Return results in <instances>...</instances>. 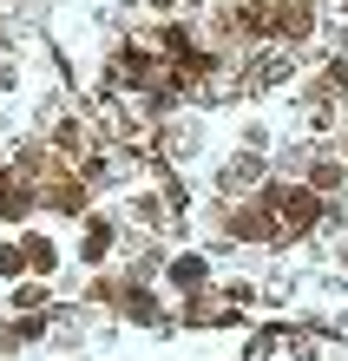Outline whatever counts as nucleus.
<instances>
[{
  "label": "nucleus",
  "instance_id": "1",
  "mask_svg": "<svg viewBox=\"0 0 348 361\" xmlns=\"http://www.w3.org/2000/svg\"><path fill=\"white\" fill-rule=\"evenodd\" d=\"M79 257H85V263H105V257H112V224H105V217H85V243H79Z\"/></svg>",
  "mask_w": 348,
  "mask_h": 361
},
{
  "label": "nucleus",
  "instance_id": "2",
  "mask_svg": "<svg viewBox=\"0 0 348 361\" xmlns=\"http://www.w3.org/2000/svg\"><path fill=\"white\" fill-rule=\"evenodd\" d=\"M47 197H53V210H66V217H85V184H79V178L47 184Z\"/></svg>",
  "mask_w": 348,
  "mask_h": 361
},
{
  "label": "nucleus",
  "instance_id": "3",
  "mask_svg": "<svg viewBox=\"0 0 348 361\" xmlns=\"http://www.w3.org/2000/svg\"><path fill=\"white\" fill-rule=\"evenodd\" d=\"M171 283H178V289H198L204 283V257H178V263H171Z\"/></svg>",
  "mask_w": 348,
  "mask_h": 361
},
{
  "label": "nucleus",
  "instance_id": "4",
  "mask_svg": "<svg viewBox=\"0 0 348 361\" xmlns=\"http://www.w3.org/2000/svg\"><path fill=\"white\" fill-rule=\"evenodd\" d=\"M53 257H59L53 237H27V263H33V269H53Z\"/></svg>",
  "mask_w": 348,
  "mask_h": 361
},
{
  "label": "nucleus",
  "instance_id": "5",
  "mask_svg": "<svg viewBox=\"0 0 348 361\" xmlns=\"http://www.w3.org/2000/svg\"><path fill=\"white\" fill-rule=\"evenodd\" d=\"M20 210H27V197H20V190H13V178L0 171V217H20Z\"/></svg>",
  "mask_w": 348,
  "mask_h": 361
},
{
  "label": "nucleus",
  "instance_id": "6",
  "mask_svg": "<svg viewBox=\"0 0 348 361\" xmlns=\"http://www.w3.org/2000/svg\"><path fill=\"white\" fill-rule=\"evenodd\" d=\"M27 269V250H0V276H20Z\"/></svg>",
  "mask_w": 348,
  "mask_h": 361
},
{
  "label": "nucleus",
  "instance_id": "7",
  "mask_svg": "<svg viewBox=\"0 0 348 361\" xmlns=\"http://www.w3.org/2000/svg\"><path fill=\"white\" fill-rule=\"evenodd\" d=\"M342 184V164H316V190H335Z\"/></svg>",
  "mask_w": 348,
  "mask_h": 361
}]
</instances>
